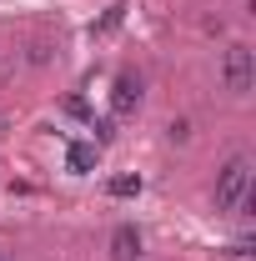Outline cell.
Here are the masks:
<instances>
[{
    "mask_svg": "<svg viewBox=\"0 0 256 261\" xmlns=\"http://www.w3.org/2000/svg\"><path fill=\"white\" fill-rule=\"evenodd\" d=\"M111 261H141V231L136 226L111 231Z\"/></svg>",
    "mask_w": 256,
    "mask_h": 261,
    "instance_id": "cell-3",
    "label": "cell"
},
{
    "mask_svg": "<svg viewBox=\"0 0 256 261\" xmlns=\"http://www.w3.org/2000/svg\"><path fill=\"white\" fill-rule=\"evenodd\" d=\"M91 130H96V146H106V141L116 136V126H111V121H96V126H91Z\"/></svg>",
    "mask_w": 256,
    "mask_h": 261,
    "instance_id": "cell-9",
    "label": "cell"
},
{
    "mask_svg": "<svg viewBox=\"0 0 256 261\" xmlns=\"http://www.w3.org/2000/svg\"><path fill=\"white\" fill-rule=\"evenodd\" d=\"M171 141H191V121H171Z\"/></svg>",
    "mask_w": 256,
    "mask_h": 261,
    "instance_id": "cell-10",
    "label": "cell"
},
{
    "mask_svg": "<svg viewBox=\"0 0 256 261\" xmlns=\"http://www.w3.org/2000/svg\"><path fill=\"white\" fill-rule=\"evenodd\" d=\"M96 156H100V146H70V151H65V166H70V171H91Z\"/></svg>",
    "mask_w": 256,
    "mask_h": 261,
    "instance_id": "cell-5",
    "label": "cell"
},
{
    "mask_svg": "<svg viewBox=\"0 0 256 261\" xmlns=\"http://www.w3.org/2000/svg\"><path fill=\"white\" fill-rule=\"evenodd\" d=\"M216 211L221 216L251 211V156H231L216 171Z\"/></svg>",
    "mask_w": 256,
    "mask_h": 261,
    "instance_id": "cell-1",
    "label": "cell"
},
{
    "mask_svg": "<svg viewBox=\"0 0 256 261\" xmlns=\"http://www.w3.org/2000/svg\"><path fill=\"white\" fill-rule=\"evenodd\" d=\"M136 106H141V81H136V75H121L116 91H111V111H116V116H131Z\"/></svg>",
    "mask_w": 256,
    "mask_h": 261,
    "instance_id": "cell-4",
    "label": "cell"
},
{
    "mask_svg": "<svg viewBox=\"0 0 256 261\" xmlns=\"http://www.w3.org/2000/svg\"><path fill=\"white\" fill-rule=\"evenodd\" d=\"M0 130H5V116H0Z\"/></svg>",
    "mask_w": 256,
    "mask_h": 261,
    "instance_id": "cell-11",
    "label": "cell"
},
{
    "mask_svg": "<svg viewBox=\"0 0 256 261\" xmlns=\"http://www.w3.org/2000/svg\"><path fill=\"white\" fill-rule=\"evenodd\" d=\"M106 191H111V196H136V191H141V176H116Z\"/></svg>",
    "mask_w": 256,
    "mask_h": 261,
    "instance_id": "cell-7",
    "label": "cell"
},
{
    "mask_svg": "<svg viewBox=\"0 0 256 261\" xmlns=\"http://www.w3.org/2000/svg\"><path fill=\"white\" fill-rule=\"evenodd\" d=\"M0 261H10V256H5V251H0Z\"/></svg>",
    "mask_w": 256,
    "mask_h": 261,
    "instance_id": "cell-12",
    "label": "cell"
},
{
    "mask_svg": "<svg viewBox=\"0 0 256 261\" xmlns=\"http://www.w3.org/2000/svg\"><path fill=\"white\" fill-rule=\"evenodd\" d=\"M221 81H226V91H231V96H246V91H251V81H256V56H251V45H231V50H226Z\"/></svg>",
    "mask_w": 256,
    "mask_h": 261,
    "instance_id": "cell-2",
    "label": "cell"
},
{
    "mask_svg": "<svg viewBox=\"0 0 256 261\" xmlns=\"http://www.w3.org/2000/svg\"><path fill=\"white\" fill-rule=\"evenodd\" d=\"M45 61H50V45H45V40H35V45H31V65H45Z\"/></svg>",
    "mask_w": 256,
    "mask_h": 261,
    "instance_id": "cell-8",
    "label": "cell"
},
{
    "mask_svg": "<svg viewBox=\"0 0 256 261\" xmlns=\"http://www.w3.org/2000/svg\"><path fill=\"white\" fill-rule=\"evenodd\" d=\"M121 15H126V5H111V10L100 15L96 25H91V35H111V31H116V25H121Z\"/></svg>",
    "mask_w": 256,
    "mask_h": 261,
    "instance_id": "cell-6",
    "label": "cell"
},
{
    "mask_svg": "<svg viewBox=\"0 0 256 261\" xmlns=\"http://www.w3.org/2000/svg\"><path fill=\"white\" fill-rule=\"evenodd\" d=\"M0 75H5V65H0Z\"/></svg>",
    "mask_w": 256,
    "mask_h": 261,
    "instance_id": "cell-13",
    "label": "cell"
}]
</instances>
